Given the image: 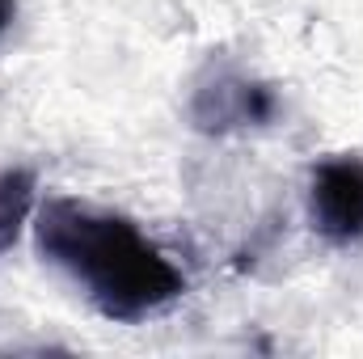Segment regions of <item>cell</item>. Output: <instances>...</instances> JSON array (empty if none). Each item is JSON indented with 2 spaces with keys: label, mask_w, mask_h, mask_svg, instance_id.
<instances>
[{
  "label": "cell",
  "mask_w": 363,
  "mask_h": 359,
  "mask_svg": "<svg viewBox=\"0 0 363 359\" xmlns=\"http://www.w3.org/2000/svg\"><path fill=\"white\" fill-rule=\"evenodd\" d=\"M38 250L114 321H144L186 292L182 270L127 216L97 211L77 199H51L38 211Z\"/></svg>",
  "instance_id": "cell-1"
},
{
  "label": "cell",
  "mask_w": 363,
  "mask_h": 359,
  "mask_svg": "<svg viewBox=\"0 0 363 359\" xmlns=\"http://www.w3.org/2000/svg\"><path fill=\"white\" fill-rule=\"evenodd\" d=\"M308 211H313V228L330 241L363 237V161L334 157L317 165Z\"/></svg>",
  "instance_id": "cell-2"
},
{
  "label": "cell",
  "mask_w": 363,
  "mask_h": 359,
  "mask_svg": "<svg viewBox=\"0 0 363 359\" xmlns=\"http://www.w3.org/2000/svg\"><path fill=\"white\" fill-rule=\"evenodd\" d=\"M274 93L245 77H216L207 89L194 93V123L203 131H233V127H267L274 118Z\"/></svg>",
  "instance_id": "cell-3"
},
{
  "label": "cell",
  "mask_w": 363,
  "mask_h": 359,
  "mask_svg": "<svg viewBox=\"0 0 363 359\" xmlns=\"http://www.w3.org/2000/svg\"><path fill=\"white\" fill-rule=\"evenodd\" d=\"M34 211V174L30 170H4L0 174V254L17 241Z\"/></svg>",
  "instance_id": "cell-4"
},
{
  "label": "cell",
  "mask_w": 363,
  "mask_h": 359,
  "mask_svg": "<svg viewBox=\"0 0 363 359\" xmlns=\"http://www.w3.org/2000/svg\"><path fill=\"white\" fill-rule=\"evenodd\" d=\"M13 21H17V0H0V38L13 30Z\"/></svg>",
  "instance_id": "cell-5"
}]
</instances>
